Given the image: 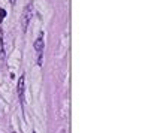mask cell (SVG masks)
<instances>
[{
	"mask_svg": "<svg viewBox=\"0 0 142 133\" xmlns=\"http://www.w3.org/2000/svg\"><path fill=\"white\" fill-rule=\"evenodd\" d=\"M26 78H24V75L23 76H19L18 79V96L19 99H21V102H24V87H26Z\"/></svg>",
	"mask_w": 142,
	"mask_h": 133,
	"instance_id": "obj_2",
	"label": "cell"
},
{
	"mask_svg": "<svg viewBox=\"0 0 142 133\" xmlns=\"http://www.w3.org/2000/svg\"><path fill=\"white\" fill-rule=\"evenodd\" d=\"M11 3H12V5H14V3H15V0H11Z\"/></svg>",
	"mask_w": 142,
	"mask_h": 133,
	"instance_id": "obj_5",
	"label": "cell"
},
{
	"mask_svg": "<svg viewBox=\"0 0 142 133\" xmlns=\"http://www.w3.org/2000/svg\"><path fill=\"white\" fill-rule=\"evenodd\" d=\"M33 133H36V132H33Z\"/></svg>",
	"mask_w": 142,
	"mask_h": 133,
	"instance_id": "obj_6",
	"label": "cell"
},
{
	"mask_svg": "<svg viewBox=\"0 0 142 133\" xmlns=\"http://www.w3.org/2000/svg\"><path fill=\"white\" fill-rule=\"evenodd\" d=\"M5 17H6V11L3 9V8H0V23L5 19Z\"/></svg>",
	"mask_w": 142,
	"mask_h": 133,
	"instance_id": "obj_4",
	"label": "cell"
},
{
	"mask_svg": "<svg viewBox=\"0 0 142 133\" xmlns=\"http://www.w3.org/2000/svg\"><path fill=\"white\" fill-rule=\"evenodd\" d=\"M32 15H33V3H28L26 8H24V12H23V18H21V24H23V32H26L28 27V23L32 19Z\"/></svg>",
	"mask_w": 142,
	"mask_h": 133,
	"instance_id": "obj_1",
	"label": "cell"
},
{
	"mask_svg": "<svg viewBox=\"0 0 142 133\" xmlns=\"http://www.w3.org/2000/svg\"><path fill=\"white\" fill-rule=\"evenodd\" d=\"M35 50H36L39 54H42V51H43V39H42V33H41V36H39V39H36V42H35Z\"/></svg>",
	"mask_w": 142,
	"mask_h": 133,
	"instance_id": "obj_3",
	"label": "cell"
}]
</instances>
